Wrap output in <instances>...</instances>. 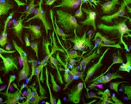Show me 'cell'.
Here are the masks:
<instances>
[{
  "mask_svg": "<svg viewBox=\"0 0 131 104\" xmlns=\"http://www.w3.org/2000/svg\"><path fill=\"white\" fill-rule=\"evenodd\" d=\"M108 51H109L108 49H105V50L103 52L101 56H99V57H98L97 62L96 63H94L92 66H91V67L87 70L86 74H85V82H84V83H85V88H86V82H88L89 80H90L91 78H92L93 75H95V73L97 72L100 68H101V66L103 65V59H104V56L108 53Z\"/></svg>",
  "mask_w": 131,
  "mask_h": 104,
  "instance_id": "obj_7",
  "label": "cell"
},
{
  "mask_svg": "<svg viewBox=\"0 0 131 104\" xmlns=\"http://www.w3.org/2000/svg\"><path fill=\"white\" fill-rule=\"evenodd\" d=\"M12 44H13V46H14V48H15L16 49V51L17 52L18 54L20 55V61H21V63L23 62V61H29V58H28V55H27V53L25 52L23 49L21 48V47L18 45L17 44L16 42V41H12Z\"/></svg>",
  "mask_w": 131,
  "mask_h": 104,
  "instance_id": "obj_23",
  "label": "cell"
},
{
  "mask_svg": "<svg viewBox=\"0 0 131 104\" xmlns=\"http://www.w3.org/2000/svg\"><path fill=\"white\" fill-rule=\"evenodd\" d=\"M87 97L88 98H92V97H94V98H100V97H98L97 96H96L94 93H89V91H87Z\"/></svg>",
  "mask_w": 131,
  "mask_h": 104,
  "instance_id": "obj_42",
  "label": "cell"
},
{
  "mask_svg": "<svg viewBox=\"0 0 131 104\" xmlns=\"http://www.w3.org/2000/svg\"><path fill=\"white\" fill-rule=\"evenodd\" d=\"M123 63L124 62H123V58H122V56H121V52L117 51V54H116V55H113V61H112L111 64L109 66V68L106 70V71L104 73H103V74H105V73L109 72V70H111L115 64H122V63Z\"/></svg>",
  "mask_w": 131,
  "mask_h": 104,
  "instance_id": "obj_24",
  "label": "cell"
},
{
  "mask_svg": "<svg viewBox=\"0 0 131 104\" xmlns=\"http://www.w3.org/2000/svg\"><path fill=\"white\" fill-rule=\"evenodd\" d=\"M16 75L15 74H13V75H10V79H9V84H8V86H7V88H6V91L7 92L9 91V89H10V84L14 82V80L16 79Z\"/></svg>",
  "mask_w": 131,
  "mask_h": 104,
  "instance_id": "obj_37",
  "label": "cell"
},
{
  "mask_svg": "<svg viewBox=\"0 0 131 104\" xmlns=\"http://www.w3.org/2000/svg\"><path fill=\"white\" fill-rule=\"evenodd\" d=\"M14 88L16 89V91L14 92V93H9V91L7 92H3L1 94H4V96H6V101H4V102L6 104H17L18 101L21 100V99H23V96H22V90H20L19 89L17 88V84L13 83Z\"/></svg>",
  "mask_w": 131,
  "mask_h": 104,
  "instance_id": "obj_9",
  "label": "cell"
},
{
  "mask_svg": "<svg viewBox=\"0 0 131 104\" xmlns=\"http://www.w3.org/2000/svg\"><path fill=\"white\" fill-rule=\"evenodd\" d=\"M102 7L103 13L105 15H111L116 9V6L120 4V0H110V1L105 2L104 4H99Z\"/></svg>",
  "mask_w": 131,
  "mask_h": 104,
  "instance_id": "obj_14",
  "label": "cell"
},
{
  "mask_svg": "<svg viewBox=\"0 0 131 104\" xmlns=\"http://www.w3.org/2000/svg\"><path fill=\"white\" fill-rule=\"evenodd\" d=\"M85 1H89V0H85ZM92 1H93V3H95V1H94V0H92ZM96 4V3H95Z\"/></svg>",
  "mask_w": 131,
  "mask_h": 104,
  "instance_id": "obj_49",
  "label": "cell"
},
{
  "mask_svg": "<svg viewBox=\"0 0 131 104\" xmlns=\"http://www.w3.org/2000/svg\"><path fill=\"white\" fill-rule=\"evenodd\" d=\"M82 4H83V3H82L80 5H79V9L78 11H76V12H75V18H84V16H83V9H82Z\"/></svg>",
  "mask_w": 131,
  "mask_h": 104,
  "instance_id": "obj_35",
  "label": "cell"
},
{
  "mask_svg": "<svg viewBox=\"0 0 131 104\" xmlns=\"http://www.w3.org/2000/svg\"><path fill=\"white\" fill-rule=\"evenodd\" d=\"M97 28L99 30H103L105 33H111V34L114 35V36H118L120 38V42L123 44V45L124 46V49L126 52H129L130 49L128 48V45L125 44V42L123 40V37L124 35L128 34L131 32V30L128 27V25L126 24V19H123L120 21L118 23H116L114 25H108L104 24V23H99L97 25Z\"/></svg>",
  "mask_w": 131,
  "mask_h": 104,
  "instance_id": "obj_1",
  "label": "cell"
},
{
  "mask_svg": "<svg viewBox=\"0 0 131 104\" xmlns=\"http://www.w3.org/2000/svg\"><path fill=\"white\" fill-rule=\"evenodd\" d=\"M83 12L86 14V19L80 22V24L86 25V26H92L93 30H97V25H96V19H97V13L94 11L91 10L89 8H83Z\"/></svg>",
  "mask_w": 131,
  "mask_h": 104,
  "instance_id": "obj_10",
  "label": "cell"
},
{
  "mask_svg": "<svg viewBox=\"0 0 131 104\" xmlns=\"http://www.w3.org/2000/svg\"><path fill=\"white\" fill-rule=\"evenodd\" d=\"M38 6V4H36L34 2V0H30V3L27 5L26 10L23 11V14H25V18H28L29 16H30L31 14H33L36 11V8Z\"/></svg>",
  "mask_w": 131,
  "mask_h": 104,
  "instance_id": "obj_25",
  "label": "cell"
},
{
  "mask_svg": "<svg viewBox=\"0 0 131 104\" xmlns=\"http://www.w3.org/2000/svg\"><path fill=\"white\" fill-rule=\"evenodd\" d=\"M89 89H94V88H98V89H104V84L102 83H97V82H92V84L89 85Z\"/></svg>",
  "mask_w": 131,
  "mask_h": 104,
  "instance_id": "obj_36",
  "label": "cell"
},
{
  "mask_svg": "<svg viewBox=\"0 0 131 104\" xmlns=\"http://www.w3.org/2000/svg\"><path fill=\"white\" fill-rule=\"evenodd\" d=\"M60 103H61V101H60V99H58V100H57V104H60Z\"/></svg>",
  "mask_w": 131,
  "mask_h": 104,
  "instance_id": "obj_46",
  "label": "cell"
},
{
  "mask_svg": "<svg viewBox=\"0 0 131 104\" xmlns=\"http://www.w3.org/2000/svg\"><path fill=\"white\" fill-rule=\"evenodd\" d=\"M49 11H50V18H51V20H52V23H53L52 25H53V31H54V33H55V36H56V37H57V39L59 40V42L60 44L61 47L63 49H65L64 45L62 44V42L60 41L59 37H62V39L64 40V41H67V37H68V35H67L61 29H60L59 28V24L57 23V20L54 19V18H53V11L51 9V10H49Z\"/></svg>",
  "mask_w": 131,
  "mask_h": 104,
  "instance_id": "obj_11",
  "label": "cell"
},
{
  "mask_svg": "<svg viewBox=\"0 0 131 104\" xmlns=\"http://www.w3.org/2000/svg\"><path fill=\"white\" fill-rule=\"evenodd\" d=\"M23 68L18 73V79H17V84L23 80H26L30 75V66L29 64V61H23L22 62Z\"/></svg>",
  "mask_w": 131,
  "mask_h": 104,
  "instance_id": "obj_15",
  "label": "cell"
},
{
  "mask_svg": "<svg viewBox=\"0 0 131 104\" xmlns=\"http://www.w3.org/2000/svg\"><path fill=\"white\" fill-rule=\"evenodd\" d=\"M24 29H28L31 31V34H32V39H39L41 37V28L40 25H37V24H29V25H26V26H23Z\"/></svg>",
  "mask_w": 131,
  "mask_h": 104,
  "instance_id": "obj_18",
  "label": "cell"
},
{
  "mask_svg": "<svg viewBox=\"0 0 131 104\" xmlns=\"http://www.w3.org/2000/svg\"><path fill=\"white\" fill-rule=\"evenodd\" d=\"M97 94L99 96H101L100 97V101H99V104H114V101L111 100V94L110 92V89H105L104 92L102 91H97Z\"/></svg>",
  "mask_w": 131,
  "mask_h": 104,
  "instance_id": "obj_19",
  "label": "cell"
},
{
  "mask_svg": "<svg viewBox=\"0 0 131 104\" xmlns=\"http://www.w3.org/2000/svg\"><path fill=\"white\" fill-rule=\"evenodd\" d=\"M129 48H130V49H131V45H130V46H129Z\"/></svg>",
  "mask_w": 131,
  "mask_h": 104,
  "instance_id": "obj_50",
  "label": "cell"
},
{
  "mask_svg": "<svg viewBox=\"0 0 131 104\" xmlns=\"http://www.w3.org/2000/svg\"><path fill=\"white\" fill-rule=\"evenodd\" d=\"M126 63H122V65L119 67L118 71H124L127 73L131 72V53L127 52L126 53Z\"/></svg>",
  "mask_w": 131,
  "mask_h": 104,
  "instance_id": "obj_21",
  "label": "cell"
},
{
  "mask_svg": "<svg viewBox=\"0 0 131 104\" xmlns=\"http://www.w3.org/2000/svg\"><path fill=\"white\" fill-rule=\"evenodd\" d=\"M56 1H58V0H47V2L45 3V4H46V5H48V6L53 5V4H54Z\"/></svg>",
  "mask_w": 131,
  "mask_h": 104,
  "instance_id": "obj_41",
  "label": "cell"
},
{
  "mask_svg": "<svg viewBox=\"0 0 131 104\" xmlns=\"http://www.w3.org/2000/svg\"><path fill=\"white\" fill-rule=\"evenodd\" d=\"M13 8V5L8 0H0V16L7 15L9 11Z\"/></svg>",
  "mask_w": 131,
  "mask_h": 104,
  "instance_id": "obj_20",
  "label": "cell"
},
{
  "mask_svg": "<svg viewBox=\"0 0 131 104\" xmlns=\"http://www.w3.org/2000/svg\"><path fill=\"white\" fill-rule=\"evenodd\" d=\"M129 4H131V0H123V3L121 4V6L118 9V11H116L113 14H111V15H106L102 16V18H100V19L107 23H111L113 19H116V18H123L126 13L125 11L126 6Z\"/></svg>",
  "mask_w": 131,
  "mask_h": 104,
  "instance_id": "obj_5",
  "label": "cell"
},
{
  "mask_svg": "<svg viewBox=\"0 0 131 104\" xmlns=\"http://www.w3.org/2000/svg\"><path fill=\"white\" fill-rule=\"evenodd\" d=\"M0 84H3V80L1 79V77H0Z\"/></svg>",
  "mask_w": 131,
  "mask_h": 104,
  "instance_id": "obj_48",
  "label": "cell"
},
{
  "mask_svg": "<svg viewBox=\"0 0 131 104\" xmlns=\"http://www.w3.org/2000/svg\"><path fill=\"white\" fill-rule=\"evenodd\" d=\"M7 26H4V31L0 35V47H4L8 44V36H7Z\"/></svg>",
  "mask_w": 131,
  "mask_h": 104,
  "instance_id": "obj_26",
  "label": "cell"
},
{
  "mask_svg": "<svg viewBox=\"0 0 131 104\" xmlns=\"http://www.w3.org/2000/svg\"><path fill=\"white\" fill-rule=\"evenodd\" d=\"M5 87H7V86H4H4L3 87H1V88H0V93H1V92L2 91H4V89H5L6 88H5Z\"/></svg>",
  "mask_w": 131,
  "mask_h": 104,
  "instance_id": "obj_44",
  "label": "cell"
},
{
  "mask_svg": "<svg viewBox=\"0 0 131 104\" xmlns=\"http://www.w3.org/2000/svg\"><path fill=\"white\" fill-rule=\"evenodd\" d=\"M104 75H106L107 82H108V83H109V82H111L112 81V80L123 79V78L121 75H119L118 70H117V71H116V72H113V73H109V72H107V73H105Z\"/></svg>",
  "mask_w": 131,
  "mask_h": 104,
  "instance_id": "obj_27",
  "label": "cell"
},
{
  "mask_svg": "<svg viewBox=\"0 0 131 104\" xmlns=\"http://www.w3.org/2000/svg\"><path fill=\"white\" fill-rule=\"evenodd\" d=\"M43 1L44 0H40L39 4H38V6L37 8H36V11H35V15L32 16V18H29L25 21V22H29L31 20H34V19H39L41 20V22L43 23V26L45 28V31H46V34L48 35V30H52V27L53 25H51L50 22L48 21V18L46 16V12L45 11L43 10L42 8V4H43Z\"/></svg>",
  "mask_w": 131,
  "mask_h": 104,
  "instance_id": "obj_4",
  "label": "cell"
},
{
  "mask_svg": "<svg viewBox=\"0 0 131 104\" xmlns=\"http://www.w3.org/2000/svg\"><path fill=\"white\" fill-rule=\"evenodd\" d=\"M84 88H85V83L84 82H80L74 88L70 89V93L67 94L69 101L74 104H79L81 100V93Z\"/></svg>",
  "mask_w": 131,
  "mask_h": 104,
  "instance_id": "obj_8",
  "label": "cell"
},
{
  "mask_svg": "<svg viewBox=\"0 0 131 104\" xmlns=\"http://www.w3.org/2000/svg\"><path fill=\"white\" fill-rule=\"evenodd\" d=\"M83 3V0H61L60 4L53 5V8H65L67 10H76Z\"/></svg>",
  "mask_w": 131,
  "mask_h": 104,
  "instance_id": "obj_13",
  "label": "cell"
},
{
  "mask_svg": "<svg viewBox=\"0 0 131 104\" xmlns=\"http://www.w3.org/2000/svg\"><path fill=\"white\" fill-rule=\"evenodd\" d=\"M49 76H50V80H51V82H52V88H53V92H54V93H58V92H60V90H61V89H60V87L57 84V82H55V79H54L53 75L52 74V73H49Z\"/></svg>",
  "mask_w": 131,
  "mask_h": 104,
  "instance_id": "obj_28",
  "label": "cell"
},
{
  "mask_svg": "<svg viewBox=\"0 0 131 104\" xmlns=\"http://www.w3.org/2000/svg\"><path fill=\"white\" fill-rule=\"evenodd\" d=\"M30 47H31V49L34 50V52L36 53V57L38 58L39 57V54H38V47H39V42L36 41V42H31V44H30Z\"/></svg>",
  "mask_w": 131,
  "mask_h": 104,
  "instance_id": "obj_32",
  "label": "cell"
},
{
  "mask_svg": "<svg viewBox=\"0 0 131 104\" xmlns=\"http://www.w3.org/2000/svg\"><path fill=\"white\" fill-rule=\"evenodd\" d=\"M31 94H32V89L30 88V86L27 87V96H26V101H23V104H29V99L31 97Z\"/></svg>",
  "mask_w": 131,
  "mask_h": 104,
  "instance_id": "obj_34",
  "label": "cell"
},
{
  "mask_svg": "<svg viewBox=\"0 0 131 104\" xmlns=\"http://www.w3.org/2000/svg\"><path fill=\"white\" fill-rule=\"evenodd\" d=\"M24 42H25V45L27 47H30V44L31 42L29 41V34H25V37H24Z\"/></svg>",
  "mask_w": 131,
  "mask_h": 104,
  "instance_id": "obj_40",
  "label": "cell"
},
{
  "mask_svg": "<svg viewBox=\"0 0 131 104\" xmlns=\"http://www.w3.org/2000/svg\"><path fill=\"white\" fill-rule=\"evenodd\" d=\"M36 83H33L30 88L32 89V94H31V97L29 99V103H32V104H38L40 101H42V100H46L47 99V96L46 94L45 96H39L38 94V91H37V89L35 87Z\"/></svg>",
  "mask_w": 131,
  "mask_h": 104,
  "instance_id": "obj_16",
  "label": "cell"
},
{
  "mask_svg": "<svg viewBox=\"0 0 131 104\" xmlns=\"http://www.w3.org/2000/svg\"><path fill=\"white\" fill-rule=\"evenodd\" d=\"M3 102H4L3 98H1V97H0V103H3Z\"/></svg>",
  "mask_w": 131,
  "mask_h": 104,
  "instance_id": "obj_47",
  "label": "cell"
},
{
  "mask_svg": "<svg viewBox=\"0 0 131 104\" xmlns=\"http://www.w3.org/2000/svg\"><path fill=\"white\" fill-rule=\"evenodd\" d=\"M45 76H46V84L47 87L48 89V92H49V99H50V101L49 103L50 104H56L57 103V101H56L55 97H53V94H52V90H51V87L49 85V72L48 70V68L45 66Z\"/></svg>",
  "mask_w": 131,
  "mask_h": 104,
  "instance_id": "obj_22",
  "label": "cell"
},
{
  "mask_svg": "<svg viewBox=\"0 0 131 104\" xmlns=\"http://www.w3.org/2000/svg\"><path fill=\"white\" fill-rule=\"evenodd\" d=\"M67 56L68 58H72V59H75V58H80L81 57V55H79L78 54V52H77L76 49H70V50H67Z\"/></svg>",
  "mask_w": 131,
  "mask_h": 104,
  "instance_id": "obj_29",
  "label": "cell"
},
{
  "mask_svg": "<svg viewBox=\"0 0 131 104\" xmlns=\"http://www.w3.org/2000/svg\"><path fill=\"white\" fill-rule=\"evenodd\" d=\"M23 18L21 16L18 20L16 21H14V23H13V26L11 27V29L14 30V33L16 37L19 38V40L21 42H23V39H22V31H23Z\"/></svg>",
  "mask_w": 131,
  "mask_h": 104,
  "instance_id": "obj_17",
  "label": "cell"
},
{
  "mask_svg": "<svg viewBox=\"0 0 131 104\" xmlns=\"http://www.w3.org/2000/svg\"><path fill=\"white\" fill-rule=\"evenodd\" d=\"M14 1L18 4V6H25L26 5V4H25L24 2L21 1V0H14Z\"/></svg>",
  "mask_w": 131,
  "mask_h": 104,
  "instance_id": "obj_43",
  "label": "cell"
},
{
  "mask_svg": "<svg viewBox=\"0 0 131 104\" xmlns=\"http://www.w3.org/2000/svg\"><path fill=\"white\" fill-rule=\"evenodd\" d=\"M55 13L57 23L66 32H69L75 29H80V26H79L76 18L72 16L71 13L62 10H57Z\"/></svg>",
  "mask_w": 131,
  "mask_h": 104,
  "instance_id": "obj_2",
  "label": "cell"
},
{
  "mask_svg": "<svg viewBox=\"0 0 131 104\" xmlns=\"http://www.w3.org/2000/svg\"><path fill=\"white\" fill-rule=\"evenodd\" d=\"M111 100L114 101V104H123V101H121L119 99L116 98V96L115 94H111Z\"/></svg>",
  "mask_w": 131,
  "mask_h": 104,
  "instance_id": "obj_39",
  "label": "cell"
},
{
  "mask_svg": "<svg viewBox=\"0 0 131 104\" xmlns=\"http://www.w3.org/2000/svg\"><path fill=\"white\" fill-rule=\"evenodd\" d=\"M123 91H124V94L128 96V100H131V85H126L123 87Z\"/></svg>",
  "mask_w": 131,
  "mask_h": 104,
  "instance_id": "obj_33",
  "label": "cell"
},
{
  "mask_svg": "<svg viewBox=\"0 0 131 104\" xmlns=\"http://www.w3.org/2000/svg\"><path fill=\"white\" fill-rule=\"evenodd\" d=\"M100 56V47L98 46L97 47V49L96 51L93 50V53H89V55L87 56H85V57H83V59L80 61V63H79V65L78 66L79 70H83V71H85L86 70V66L88 65V63L91 62V61L92 60H95V59L98 58Z\"/></svg>",
  "mask_w": 131,
  "mask_h": 104,
  "instance_id": "obj_12",
  "label": "cell"
},
{
  "mask_svg": "<svg viewBox=\"0 0 131 104\" xmlns=\"http://www.w3.org/2000/svg\"><path fill=\"white\" fill-rule=\"evenodd\" d=\"M73 33H74L73 38L68 39L70 42L74 44V46L72 49H76V50H79V51H85V49L86 48H90V49L92 48V42H91V37H87V33L85 32L82 37H79L78 35H77L76 29L73 30Z\"/></svg>",
  "mask_w": 131,
  "mask_h": 104,
  "instance_id": "obj_3",
  "label": "cell"
},
{
  "mask_svg": "<svg viewBox=\"0 0 131 104\" xmlns=\"http://www.w3.org/2000/svg\"><path fill=\"white\" fill-rule=\"evenodd\" d=\"M16 51V49H14V50H10V49H4L3 48H1L0 47V53H2V54H13V53H15Z\"/></svg>",
  "mask_w": 131,
  "mask_h": 104,
  "instance_id": "obj_38",
  "label": "cell"
},
{
  "mask_svg": "<svg viewBox=\"0 0 131 104\" xmlns=\"http://www.w3.org/2000/svg\"><path fill=\"white\" fill-rule=\"evenodd\" d=\"M26 87H27V84H26V83H23V84L22 85V87H21V89H20V90H22L23 89L26 88Z\"/></svg>",
  "mask_w": 131,
  "mask_h": 104,
  "instance_id": "obj_45",
  "label": "cell"
},
{
  "mask_svg": "<svg viewBox=\"0 0 131 104\" xmlns=\"http://www.w3.org/2000/svg\"><path fill=\"white\" fill-rule=\"evenodd\" d=\"M0 27H1V24H0Z\"/></svg>",
  "mask_w": 131,
  "mask_h": 104,
  "instance_id": "obj_51",
  "label": "cell"
},
{
  "mask_svg": "<svg viewBox=\"0 0 131 104\" xmlns=\"http://www.w3.org/2000/svg\"><path fill=\"white\" fill-rule=\"evenodd\" d=\"M0 58L2 59V62L4 63V67L2 70H4V74H8L9 72L13 71L14 70H19L16 61H17V57L15 56H3V54L0 53Z\"/></svg>",
  "mask_w": 131,
  "mask_h": 104,
  "instance_id": "obj_6",
  "label": "cell"
},
{
  "mask_svg": "<svg viewBox=\"0 0 131 104\" xmlns=\"http://www.w3.org/2000/svg\"><path fill=\"white\" fill-rule=\"evenodd\" d=\"M126 82H113L110 83V89L111 90H114L116 93H118L119 92V86L122 83H125Z\"/></svg>",
  "mask_w": 131,
  "mask_h": 104,
  "instance_id": "obj_31",
  "label": "cell"
},
{
  "mask_svg": "<svg viewBox=\"0 0 131 104\" xmlns=\"http://www.w3.org/2000/svg\"><path fill=\"white\" fill-rule=\"evenodd\" d=\"M94 37H98V38H99L105 44H115V41H111V40H110L108 37L103 36V35H101L100 33H98V32L96 33Z\"/></svg>",
  "mask_w": 131,
  "mask_h": 104,
  "instance_id": "obj_30",
  "label": "cell"
}]
</instances>
